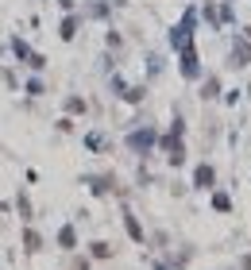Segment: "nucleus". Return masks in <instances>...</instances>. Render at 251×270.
Wrapping results in <instances>:
<instances>
[{"label": "nucleus", "instance_id": "obj_1", "mask_svg": "<svg viewBox=\"0 0 251 270\" xmlns=\"http://www.w3.org/2000/svg\"><path fill=\"white\" fill-rule=\"evenodd\" d=\"M209 182H213V170H209V166H201V170H197V185H201V189H205Z\"/></svg>", "mask_w": 251, "mask_h": 270}]
</instances>
